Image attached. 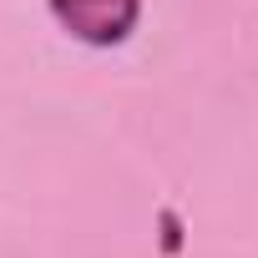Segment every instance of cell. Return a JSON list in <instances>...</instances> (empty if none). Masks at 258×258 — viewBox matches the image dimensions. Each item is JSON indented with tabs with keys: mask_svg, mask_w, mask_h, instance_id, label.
Returning a JSON list of instances; mask_svg holds the SVG:
<instances>
[{
	"mask_svg": "<svg viewBox=\"0 0 258 258\" xmlns=\"http://www.w3.org/2000/svg\"><path fill=\"white\" fill-rule=\"evenodd\" d=\"M162 228H167L162 248H167V253H177V243H182V238H177V218H172V213H162Z\"/></svg>",
	"mask_w": 258,
	"mask_h": 258,
	"instance_id": "obj_2",
	"label": "cell"
},
{
	"mask_svg": "<svg viewBox=\"0 0 258 258\" xmlns=\"http://www.w3.org/2000/svg\"><path fill=\"white\" fill-rule=\"evenodd\" d=\"M51 16L86 46H121L142 21V0H51Z\"/></svg>",
	"mask_w": 258,
	"mask_h": 258,
	"instance_id": "obj_1",
	"label": "cell"
}]
</instances>
